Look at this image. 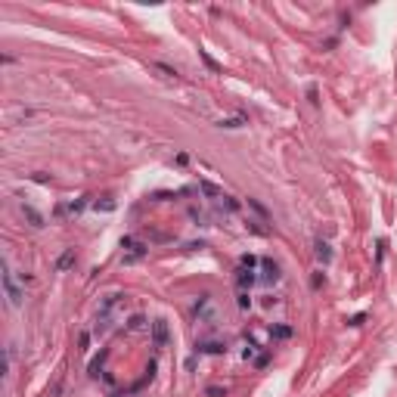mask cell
Listing matches in <instances>:
<instances>
[{
  "label": "cell",
  "instance_id": "cell-1",
  "mask_svg": "<svg viewBox=\"0 0 397 397\" xmlns=\"http://www.w3.org/2000/svg\"><path fill=\"white\" fill-rule=\"evenodd\" d=\"M118 307H121V295H115V292L106 295V298L99 301V310H96V320H94V332H96V335H103V332L112 329Z\"/></svg>",
  "mask_w": 397,
  "mask_h": 397
},
{
  "label": "cell",
  "instance_id": "cell-2",
  "mask_svg": "<svg viewBox=\"0 0 397 397\" xmlns=\"http://www.w3.org/2000/svg\"><path fill=\"white\" fill-rule=\"evenodd\" d=\"M192 317L196 323H205V326H217V310H214V298L208 292H202L196 301H192Z\"/></svg>",
  "mask_w": 397,
  "mask_h": 397
},
{
  "label": "cell",
  "instance_id": "cell-3",
  "mask_svg": "<svg viewBox=\"0 0 397 397\" xmlns=\"http://www.w3.org/2000/svg\"><path fill=\"white\" fill-rule=\"evenodd\" d=\"M3 270H0V283H3V292H6V301H10V307H19L22 304V298H25V292L19 289V283H16V276H13V270H10V264H0Z\"/></svg>",
  "mask_w": 397,
  "mask_h": 397
},
{
  "label": "cell",
  "instance_id": "cell-4",
  "mask_svg": "<svg viewBox=\"0 0 397 397\" xmlns=\"http://www.w3.org/2000/svg\"><path fill=\"white\" fill-rule=\"evenodd\" d=\"M121 248H124V255H121L124 264H137V261L146 255V242H137L133 236H124V239H121Z\"/></svg>",
  "mask_w": 397,
  "mask_h": 397
},
{
  "label": "cell",
  "instance_id": "cell-5",
  "mask_svg": "<svg viewBox=\"0 0 397 397\" xmlns=\"http://www.w3.org/2000/svg\"><path fill=\"white\" fill-rule=\"evenodd\" d=\"M258 283H264V285L280 283V264H276L273 258H261V276H258Z\"/></svg>",
  "mask_w": 397,
  "mask_h": 397
},
{
  "label": "cell",
  "instance_id": "cell-6",
  "mask_svg": "<svg viewBox=\"0 0 397 397\" xmlns=\"http://www.w3.org/2000/svg\"><path fill=\"white\" fill-rule=\"evenodd\" d=\"M255 283H258V273L251 267H236V285H239V292H248Z\"/></svg>",
  "mask_w": 397,
  "mask_h": 397
},
{
  "label": "cell",
  "instance_id": "cell-7",
  "mask_svg": "<svg viewBox=\"0 0 397 397\" xmlns=\"http://www.w3.org/2000/svg\"><path fill=\"white\" fill-rule=\"evenodd\" d=\"M227 344L221 339H199L196 341V354H224Z\"/></svg>",
  "mask_w": 397,
  "mask_h": 397
},
{
  "label": "cell",
  "instance_id": "cell-8",
  "mask_svg": "<svg viewBox=\"0 0 397 397\" xmlns=\"http://www.w3.org/2000/svg\"><path fill=\"white\" fill-rule=\"evenodd\" d=\"M152 344L155 348L168 344V320H152Z\"/></svg>",
  "mask_w": 397,
  "mask_h": 397
},
{
  "label": "cell",
  "instance_id": "cell-9",
  "mask_svg": "<svg viewBox=\"0 0 397 397\" xmlns=\"http://www.w3.org/2000/svg\"><path fill=\"white\" fill-rule=\"evenodd\" d=\"M314 255H317V261H320V264H332V246H329V242L326 239H317L314 242Z\"/></svg>",
  "mask_w": 397,
  "mask_h": 397
},
{
  "label": "cell",
  "instance_id": "cell-10",
  "mask_svg": "<svg viewBox=\"0 0 397 397\" xmlns=\"http://www.w3.org/2000/svg\"><path fill=\"white\" fill-rule=\"evenodd\" d=\"M217 208H221V211H227V214H233V211H239V202H236L233 196H227V192H224V196L217 199Z\"/></svg>",
  "mask_w": 397,
  "mask_h": 397
},
{
  "label": "cell",
  "instance_id": "cell-11",
  "mask_svg": "<svg viewBox=\"0 0 397 397\" xmlns=\"http://www.w3.org/2000/svg\"><path fill=\"white\" fill-rule=\"evenodd\" d=\"M199 189H202V192H205V196H211V199H214V202H217V199H221V196H224V189H217V187H214V183H208V180H202V183H199Z\"/></svg>",
  "mask_w": 397,
  "mask_h": 397
},
{
  "label": "cell",
  "instance_id": "cell-12",
  "mask_svg": "<svg viewBox=\"0 0 397 397\" xmlns=\"http://www.w3.org/2000/svg\"><path fill=\"white\" fill-rule=\"evenodd\" d=\"M22 214L31 221V227H44V217H40V214H38V211L31 208V205H22Z\"/></svg>",
  "mask_w": 397,
  "mask_h": 397
},
{
  "label": "cell",
  "instance_id": "cell-13",
  "mask_svg": "<svg viewBox=\"0 0 397 397\" xmlns=\"http://www.w3.org/2000/svg\"><path fill=\"white\" fill-rule=\"evenodd\" d=\"M81 208H84V199H75V202H69V205H62L56 214H78Z\"/></svg>",
  "mask_w": 397,
  "mask_h": 397
},
{
  "label": "cell",
  "instance_id": "cell-14",
  "mask_svg": "<svg viewBox=\"0 0 397 397\" xmlns=\"http://www.w3.org/2000/svg\"><path fill=\"white\" fill-rule=\"evenodd\" d=\"M72 264H75V248H69V251H65V255H62V258H59V261H56V270H69Z\"/></svg>",
  "mask_w": 397,
  "mask_h": 397
},
{
  "label": "cell",
  "instance_id": "cell-15",
  "mask_svg": "<svg viewBox=\"0 0 397 397\" xmlns=\"http://www.w3.org/2000/svg\"><path fill=\"white\" fill-rule=\"evenodd\" d=\"M189 221H196L199 227H208V214L202 208H189Z\"/></svg>",
  "mask_w": 397,
  "mask_h": 397
},
{
  "label": "cell",
  "instance_id": "cell-16",
  "mask_svg": "<svg viewBox=\"0 0 397 397\" xmlns=\"http://www.w3.org/2000/svg\"><path fill=\"white\" fill-rule=\"evenodd\" d=\"M128 329H131V332H140V329H146V320H143L140 314H133V317L128 320Z\"/></svg>",
  "mask_w": 397,
  "mask_h": 397
},
{
  "label": "cell",
  "instance_id": "cell-17",
  "mask_svg": "<svg viewBox=\"0 0 397 397\" xmlns=\"http://www.w3.org/2000/svg\"><path fill=\"white\" fill-rule=\"evenodd\" d=\"M242 121H246V118H221V121H217V128H242Z\"/></svg>",
  "mask_w": 397,
  "mask_h": 397
},
{
  "label": "cell",
  "instance_id": "cell-18",
  "mask_svg": "<svg viewBox=\"0 0 397 397\" xmlns=\"http://www.w3.org/2000/svg\"><path fill=\"white\" fill-rule=\"evenodd\" d=\"M248 208H251V211H255V214L261 217V221H267V208H264V205H261V202H258V199H248Z\"/></svg>",
  "mask_w": 397,
  "mask_h": 397
},
{
  "label": "cell",
  "instance_id": "cell-19",
  "mask_svg": "<svg viewBox=\"0 0 397 397\" xmlns=\"http://www.w3.org/2000/svg\"><path fill=\"white\" fill-rule=\"evenodd\" d=\"M106 357H109V351H103L94 363H90V376H99V369H103V360H106Z\"/></svg>",
  "mask_w": 397,
  "mask_h": 397
},
{
  "label": "cell",
  "instance_id": "cell-20",
  "mask_svg": "<svg viewBox=\"0 0 397 397\" xmlns=\"http://www.w3.org/2000/svg\"><path fill=\"white\" fill-rule=\"evenodd\" d=\"M270 332H273V339H289V335H292V326H273Z\"/></svg>",
  "mask_w": 397,
  "mask_h": 397
},
{
  "label": "cell",
  "instance_id": "cell-21",
  "mask_svg": "<svg viewBox=\"0 0 397 397\" xmlns=\"http://www.w3.org/2000/svg\"><path fill=\"white\" fill-rule=\"evenodd\" d=\"M310 285H314V289H323V285H326V273H323V270H317V273L310 276Z\"/></svg>",
  "mask_w": 397,
  "mask_h": 397
},
{
  "label": "cell",
  "instance_id": "cell-22",
  "mask_svg": "<svg viewBox=\"0 0 397 397\" xmlns=\"http://www.w3.org/2000/svg\"><path fill=\"white\" fill-rule=\"evenodd\" d=\"M236 304H239V310H248V307H251V295H248V292H239Z\"/></svg>",
  "mask_w": 397,
  "mask_h": 397
},
{
  "label": "cell",
  "instance_id": "cell-23",
  "mask_svg": "<svg viewBox=\"0 0 397 397\" xmlns=\"http://www.w3.org/2000/svg\"><path fill=\"white\" fill-rule=\"evenodd\" d=\"M155 69H158V72H165V78H177V69H171V65H165V62H158Z\"/></svg>",
  "mask_w": 397,
  "mask_h": 397
},
{
  "label": "cell",
  "instance_id": "cell-24",
  "mask_svg": "<svg viewBox=\"0 0 397 397\" xmlns=\"http://www.w3.org/2000/svg\"><path fill=\"white\" fill-rule=\"evenodd\" d=\"M94 208H96V211H99V208H103V211H115V202H112V199H106V202H96Z\"/></svg>",
  "mask_w": 397,
  "mask_h": 397
},
{
  "label": "cell",
  "instance_id": "cell-25",
  "mask_svg": "<svg viewBox=\"0 0 397 397\" xmlns=\"http://www.w3.org/2000/svg\"><path fill=\"white\" fill-rule=\"evenodd\" d=\"M307 99H310V103H320V94H317V87H314V84H310V87H307Z\"/></svg>",
  "mask_w": 397,
  "mask_h": 397
},
{
  "label": "cell",
  "instance_id": "cell-26",
  "mask_svg": "<svg viewBox=\"0 0 397 397\" xmlns=\"http://www.w3.org/2000/svg\"><path fill=\"white\" fill-rule=\"evenodd\" d=\"M202 59H205V65H208V69H214V72H221V65H217V62H214V59H211L208 53H202Z\"/></svg>",
  "mask_w": 397,
  "mask_h": 397
},
{
  "label": "cell",
  "instance_id": "cell-27",
  "mask_svg": "<svg viewBox=\"0 0 397 397\" xmlns=\"http://www.w3.org/2000/svg\"><path fill=\"white\" fill-rule=\"evenodd\" d=\"M363 320H366V314H354V317L348 320V323H351V326H360V323H363Z\"/></svg>",
  "mask_w": 397,
  "mask_h": 397
}]
</instances>
